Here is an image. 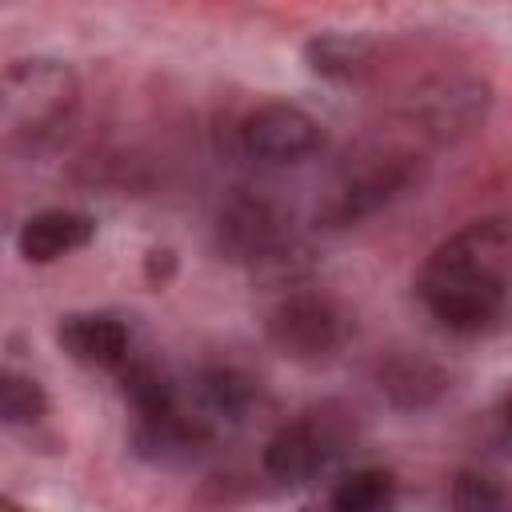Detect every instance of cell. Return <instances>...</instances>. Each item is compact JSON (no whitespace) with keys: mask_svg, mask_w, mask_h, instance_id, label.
I'll use <instances>...</instances> for the list:
<instances>
[{"mask_svg":"<svg viewBox=\"0 0 512 512\" xmlns=\"http://www.w3.org/2000/svg\"><path fill=\"white\" fill-rule=\"evenodd\" d=\"M512 232L504 216H484L452 232L420 268L416 292L428 316L456 336L496 332L508 308Z\"/></svg>","mask_w":512,"mask_h":512,"instance_id":"1","label":"cell"},{"mask_svg":"<svg viewBox=\"0 0 512 512\" xmlns=\"http://www.w3.org/2000/svg\"><path fill=\"white\" fill-rule=\"evenodd\" d=\"M80 116V76L56 56H20L0 68V148L12 156L52 152Z\"/></svg>","mask_w":512,"mask_h":512,"instance_id":"2","label":"cell"},{"mask_svg":"<svg viewBox=\"0 0 512 512\" xmlns=\"http://www.w3.org/2000/svg\"><path fill=\"white\" fill-rule=\"evenodd\" d=\"M220 252L252 268L256 280L268 284H296L308 272V248L292 232V216L264 192H240L228 200L216 224Z\"/></svg>","mask_w":512,"mask_h":512,"instance_id":"3","label":"cell"},{"mask_svg":"<svg viewBox=\"0 0 512 512\" xmlns=\"http://www.w3.org/2000/svg\"><path fill=\"white\" fill-rule=\"evenodd\" d=\"M264 336H268V344L284 360H296V364H328L348 344L352 316L328 292L292 288V292H284L272 304V312L264 320Z\"/></svg>","mask_w":512,"mask_h":512,"instance_id":"4","label":"cell"},{"mask_svg":"<svg viewBox=\"0 0 512 512\" xmlns=\"http://www.w3.org/2000/svg\"><path fill=\"white\" fill-rule=\"evenodd\" d=\"M352 440V420L340 404H320L308 408L304 416L280 424L268 444H264V472L276 484H304L316 472H324L332 464V456L344 452V444Z\"/></svg>","mask_w":512,"mask_h":512,"instance_id":"5","label":"cell"},{"mask_svg":"<svg viewBox=\"0 0 512 512\" xmlns=\"http://www.w3.org/2000/svg\"><path fill=\"white\" fill-rule=\"evenodd\" d=\"M416 180V160L396 152V156H372V164H360L356 172H348L328 200L316 208V220L324 228H348L368 220L372 212L388 208L396 196H404Z\"/></svg>","mask_w":512,"mask_h":512,"instance_id":"6","label":"cell"},{"mask_svg":"<svg viewBox=\"0 0 512 512\" xmlns=\"http://www.w3.org/2000/svg\"><path fill=\"white\" fill-rule=\"evenodd\" d=\"M240 148L260 164H300L324 148V124L300 104L268 100L240 120Z\"/></svg>","mask_w":512,"mask_h":512,"instance_id":"7","label":"cell"},{"mask_svg":"<svg viewBox=\"0 0 512 512\" xmlns=\"http://www.w3.org/2000/svg\"><path fill=\"white\" fill-rule=\"evenodd\" d=\"M488 108H492V88L488 80H476V76H436L408 100L412 124L440 144L476 132Z\"/></svg>","mask_w":512,"mask_h":512,"instance_id":"8","label":"cell"},{"mask_svg":"<svg viewBox=\"0 0 512 512\" xmlns=\"http://www.w3.org/2000/svg\"><path fill=\"white\" fill-rule=\"evenodd\" d=\"M376 388L392 408L420 412V408H432L448 392V368L432 360L428 352L400 348L376 360Z\"/></svg>","mask_w":512,"mask_h":512,"instance_id":"9","label":"cell"},{"mask_svg":"<svg viewBox=\"0 0 512 512\" xmlns=\"http://www.w3.org/2000/svg\"><path fill=\"white\" fill-rule=\"evenodd\" d=\"M252 380L248 376H240L236 368H228V364H208V368H200L196 376H192V384H188V404L180 400V408L204 428V432H220V428H228V424H240L244 420V412L252 408Z\"/></svg>","mask_w":512,"mask_h":512,"instance_id":"10","label":"cell"},{"mask_svg":"<svg viewBox=\"0 0 512 512\" xmlns=\"http://www.w3.org/2000/svg\"><path fill=\"white\" fill-rule=\"evenodd\" d=\"M56 344L68 352V360L112 372L128 360V324L112 312H72L56 328Z\"/></svg>","mask_w":512,"mask_h":512,"instance_id":"11","label":"cell"},{"mask_svg":"<svg viewBox=\"0 0 512 512\" xmlns=\"http://www.w3.org/2000/svg\"><path fill=\"white\" fill-rule=\"evenodd\" d=\"M96 236V220L76 208H44L28 216L16 232V252L28 264H56L80 248H88Z\"/></svg>","mask_w":512,"mask_h":512,"instance_id":"12","label":"cell"},{"mask_svg":"<svg viewBox=\"0 0 512 512\" xmlns=\"http://www.w3.org/2000/svg\"><path fill=\"white\" fill-rule=\"evenodd\" d=\"M212 444V432H204L176 400V408L160 416H136L132 424V452L152 464H188Z\"/></svg>","mask_w":512,"mask_h":512,"instance_id":"13","label":"cell"},{"mask_svg":"<svg viewBox=\"0 0 512 512\" xmlns=\"http://www.w3.org/2000/svg\"><path fill=\"white\" fill-rule=\"evenodd\" d=\"M376 44L360 32H316L304 44V60L316 76L336 80V84H356L372 68Z\"/></svg>","mask_w":512,"mask_h":512,"instance_id":"14","label":"cell"},{"mask_svg":"<svg viewBox=\"0 0 512 512\" xmlns=\"http://www.w3.org/2000/svg\"><path fill=\"white\" fill-rule=\"evenodd\" d=\"M396 476L388 468H352L328 496V512H388Z\"/></svg>","mask_w":512,"mask_h":512,"instance_id":"15","label":"cell"},{"mask_svg":"<svg viewBox=\"0 0 512 512\" xmlns=\"http://www.w3.org/2000/svg\"><path fill=\"white\" fill-rule=\"evenodd\" d=\"M48 412V396L32 376L0 368V424H36Z\"/></svg>","mask_w":512,"mask_h":512,"instance_id":"16","label":"cell"},{"mask_svg":"<svg viewBox=\"0 0 512 512\" xmlns=\"http://www.w3.org/2000/svg\"><path fill=\"white\" fill-rule=\"evenodd\" d=\"M452 512H508V492L492 472L460 468L452 480Z\"/></svg>","mask_w":512,"mask_h":512,"instance_id":"17","label":"cell"},{"mask_svg":"<svg viewBox=\"0 0 512 512\" xmlns=\"http://www.w3.org/2000/svg\"><path fill=\"white\" fill-rule=\"evenodd\" d=\"M144 276H148V284L164 288V284L176 276V252H172V248H148V256H144Z\"/></svg>","mask_w":512,"mask_h":512,"instance_id":"18","label":"cell"},{"mask_svg":"<svg viewBox=\"0 0 512 512\" xmlns=\"http://www.w3.org/2000/svg\"><path fill=\"white\" fill-rule=\"evenodd\" d=\"M0 512H28L24 504H16L12 496H0Z\"/></svg>","mask_w":512,"mask_h":512,"instance_id":"19","label":"cell"}]
</instances>
